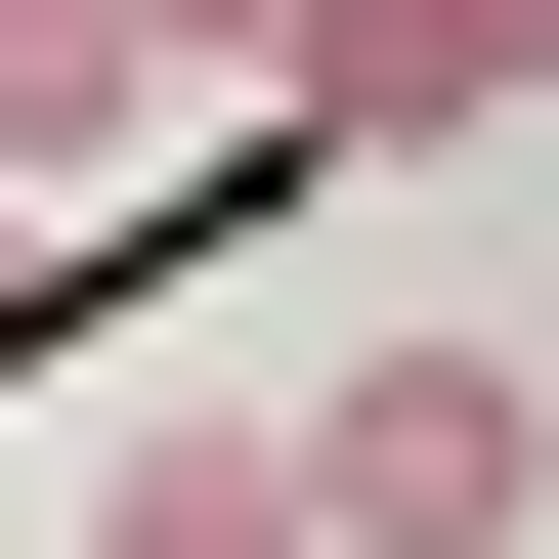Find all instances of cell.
Segmentation results:
<instances>
[{"label":"cell","mask_w":559,"mask_h":559,"mask_svg":"<svg viewBox=\"0 0 559 559\" xmlns=\"http://www.w3.org/2000/svg\"><path fill=\"white\" fill-rule=\"evenodd\" d=\"M516 474H559V388H516V345H388L345 430H301V516H345V559H474Z\"/></svg>","instance_id":"cell-2"},{"label":"cell","mask_w":559,"mask_h":559,"mask_svg":"<svg viewBox=\"0 0 559 559\" xmlns=\"http://www.w3.org/2000/svg\"><path fill=\"white\" fill-rule=\"evenodd\" d=\"M44 130H130V0H0V173Z\"/></svg>","instance_id":"cell-4"},{"label":"cell","mask_w":559,"mask_h":559,"mask_svg":"<svg viewBox=\"0 0 559 559\" xmlns=\"http://www.w3.org/2000/svg\"><path fill=\"white\" fill-rule=\"evenodd\" d=\"M86 559H345V516H301V430H130V474H86Z\"/></svg>","instance_id":"cell-3"},{"label":"cell","mask_w":559,"mask_h":559,"mask_svg":"<svg viewBox=\"0 0 559 559\" xmlns=\"http://www.w3.org/2000/svg\"><path fill=\"white\" fill-rule=\"evenodd\" d=\"M130 86H301V0H130Z\"/></svg>","instance_id":"cell-5"},{"label":"cell","mask_w":559,"mask_h":559,"mask_svg":"<svg viewBox=\"0 0 559 559\" xmlns=\"http://www.w3.org/2000/svg\"><path fill=\"white\" fill-rule=\"evenodd\" d=\"M259 130H301V173H474V130H559V0H301Z\"/></svg>","instance_id":"cell-1"},{"label":"cell","mask_w":559,"mask_h":559,"mask_svg":"<svg viewBox=\"0 0 559 559\" xmlns=\"http://www.w3.org/2000/svg\"><path fill=\"white\" fill-rule=\"evenodd\" d=\"M516 388H559V345H516Z\"/></svg>","instance_id":"cell-6"}]
</instances>
